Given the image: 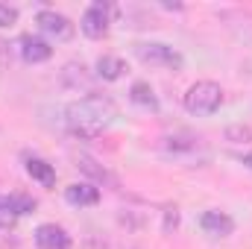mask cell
<instances>
[{
    "label": "cell",
    "mask_w": 252,
    "mask_h": 249,
    "mask_svg": "<svg viewBox=\"0 0 252 249\" xmlns=\"http://www.w3.org/2000/svg\"><path fill=\"white\" fill-rule=\"evenodd\" d=\"M115 115H118V109L109 97L88 94L79 103H70L62 109V126L76 138H94L112 124Z\"/></svg>",
    "instance_id": "cell-1"
},
{
    "label": "cell",
    "mask_w": 252,
    "mask_h": 249,
    "mask_svg": "<svg viewBox=\"0 0 252 249\" xmlns=\"http://www.w3.org/2000/svg\"><path fill=\"white\" fill-rule=\"evenodd\" d=\"M220 106H223V88L217 82H211V79L193 82L188 88V94H185V109L190 115H196V118H208Z\"/></svg>",
    "instance_id": "cell-2"
},
{
    "label": "cell",
    "mask_w": 252,
    "mask_h": 249,
    "mask_svg": "<svg viewBox=\"0 0 252 249\" xmlns=\"http://www.w3.org/2000/svg\"><path fill=\"white\" fill-rule=\"evenodd\" d=\"M135 56L144 64H156V67H173V70H179L185 64L179 50H173L170 44H161V41H141V44H135Z\"/></svg>",
    "instance_id": "cell-3"
},
{
    "label": "cell",
    "mask_w": 252,
    "mask_h": 249,
    "mask_svg": "<svg viewBox=\"0 0 252 249\" xmlns=\"http://www.w3.org/2000/svg\"><path fill=\"white\" fill-rule=\"evenodd\" d=\"M112 6L109 3H91L88 9H85V15H82V21H79V30H82V35H88V38H106L109 35V24H112Z\"/></svg>",
    "instance_id": "cell-4"
},
{
    "label": "cell",
    "mask_w": 252,
    "mask_h": 249,
    "mask_svg": "<svg viewBox=\"0 0 252 249\" xmlns=\"http://www.w3.org/2000/svg\"><path fill=\"white\" fill-rule=\"evenodd\" d=\"M35 24H38V30H41L44 35H50V38H56V41H70L73 32H76L73 21L64 18V15H59L56 9H41V12L35 15Z\"/></svg>",
    "instance_id": "cell-5"
},
{
    "label": "cell",
    "mask_w": 252,
    "mask_h": 249,
    "mask_svg": "<svg viewBox=\"0 0 252 249\" xmlns=\"http://www.w3.org/2000/svg\"><path fill=\"white\" fill-rule=\"evenodd\" d=\"M18 50H21L24 62H30V64H41L53 56V47L44 38H38V35H21L18 38Z\"/></svg>",
    "instance_id": "cell-6"
},
{
    "label": "cell",
    "mask_w": 252,
    "mask_h": 249,
    "mask_svg": "<svg viewBox=\"0 0 252 249\" xmlns=\"http://www.w3.org/2000/svg\"><path fill=\"white\" fill-rule=\"evenodd\" d=\"M199 226H202V232L211 235V238H229V235L235 232V220H232L226 211H205V214L199 217Z\"/></svg>",
    "instance_id": "cell-7"
},
{
    "label": "cell",
    "mask_w": 252,
    "mask_h": 249,
    "mask_svg": "<svg viewBox=\"0 0 252 249\" xmlns=\"http://www.w3.org/2000/svg\"><path fill=\"white\" fill-rule=\"evenodd\" d=\"M35 244L41 249H70V235L56 223H44L35 229Z\"/></svg>",
    "instance_id": "cell-8"
},
{
    "label": "cell",
    "mask_w": 252,
    "mask_h": 249,
    "mask_svg": "<svg viewBox=\"0 0 252 249\" xmlns=\"http://www.w3.org/2000/svg\"><path fill=\"white\" fill-rule=\"evenodd\" d=\"M62 82H64V88H70V91H85V97L88 94H97L94 91V82H91V76H88V67L79 62H70V64H64V70H62Z\"/></svg>",
    "instance_id": "cell-9"
},
{
    "label": "cell",
    "mask_w": 252,
    "mask_h": 249,
    "mask_svg": "<svg viewBox=\"0 0 252 249\" xmlns=\"http://www.w3.org/2000/svg\"><path fill=\"white\" fill-rule=\"evenodd\" d=\"M64 199H67V205H76V208L97 205L100 202V187H94L91 182H73V185L64 187Z\"/></svg>",
    "instance_id": "cell-10"
},
{
    "label": "cell",
    "mask_w": 252,
    "mask_h": 249,
    "mask_svg": "<svg viewBox=\"0 0 252 249\" xmlns=\"http://www.w3.org/2000/svg\"><path fill=\"white\" fill-rule=\"evenodd\" d=\"M129 100H132L135 106H141V109L158 112V97H156V91L150 88V82H144V79L132 82V88H129Z\"/></svg>",
    "instance_id": "cell-11"
},
{
    "label": "cell",
    "mask_w": 252,
    "mask_h": 249,
    "mask_svg": "<svg viewBox=\"0 0 252 249\" xmlns=\"http://www.w3.org/2000/svg\"><path fill=\"white\" fill-rule=\"evenodd\" d=\"M27 173H30L35 182H41L44 187L56 185V170H53V164H47V161L38 158V156H30V158H27Z\"/></svg>",
    "instance_id": "cell-12"
},
{
    "label": "cell",
    "mask_w": 252,
    "mask_h": 249,
    "mask_svg": "<svg viewBox=\"0 0 252 249\" xmlns=\"http://www.w3.org/2000/svg\"><path fill=\"white\" fill-rule=\"evenodd\" d=\"M76 167H79L82 173H88V176H91L94 182H106V185L118 187V179H115V176H112V173H109L106 167H100V164H97V161H94L91 156H79V158H76Z\"/></svg>",
    "instance_id": "cell-13"
},
{
    "label": "cell",
    "mask_w": 252,
    "mask_h": 249,
    "mask_svg": "<svg viewBox=\"0 0 252 249\" xmlns=\"http://www.w3.org/2000/svg\"><path fill=\"white\" fill-rule=\"evenodd\" d=\"M124 70H126V62L121 59V56H100V59H97V76L106 79V82L121 79Z\"/></svg>",
    "instance_id": "cell-14"
},
{
    "label": "cell",
    "mask_w": 252,
    "mask_h": 249,
    "mask_svg": "<svg viewBox=\"0 0 252 249\" xmlns=\"http://www.w3.org/2000/svg\"><path fill=\"white\" fill-rule=\"evenodd\" d=\"M164 150L173 153V156L193 153V150H199V138H193V135H167L164 138Z\"/></svg>",
    "instance_id": "cell-15"
},
{
    "label": "cell",
    "mask_w": 252,
    "mask_h": 249,
    "mask_svg": "<svg viewBox=\"0 0 252 249\" xmlns=\"http://www.w3.org/2000/svg\"><path fill=\"white\" fill-rule=\"evenodd\" d=\"M9 208H12L15 217H21V214H32L38 208V202L32 196H27V193H12L9 196Z\"/></svg>",
    "instance_id": "cell-16"
},
{
    "label": "cell",
    "mask_w": 252,
    "mask_h": 249,
    "mask_svg": "<svg viewBox=\"0 0 252 249\" xmlns=\"http://www.w3.org/2000/svg\"><path fill=\"white\" fill-rule=\"evenodd\" d=\"M226 138L229 141H238V144H252V126H229L226 129Z\"/></svg>",
    "instance_id": "cell-17"
},
{
    "label": "cell",
    "mask_w": 252,
    "mask_h": 249,
    "mask_svg": "<svg viewBox=\"0 0 252 249\" xmlns=\"http://www.w3.org/2000/svg\"><path fill=\"white\" fill-rule=\"evenodd\" d=\"M12 24H18V9L0 3V27H12Z\"/></svg>",
    "instance_id": "cell-18"
},
{
    "label": "cell",
    "mask_w": 252,
    "mask_h": 249,
    "mask_svg": "<svg viewBox=\"0 0 252 249\" xmlns=\"http://www.w3.org/2000/svg\"><path fill=\"white\" fill-rule=\"evenodd\" d=\"M176 226H179V211L176 208H167V214H164V232L170 235Z\"/></svg>",
    "instance_id": "cell-19"
},
{
    "label": "cell",
    "mask_w": 252,
    "mask_h": 249,
    "mask_svg": "<svg viewBox=\"0 0 252 249\" xmlns=\"http://www.w3.org/2000/svg\"><path fill=\"white\" fill-rule=\"evenodd\" d=\"M12 220H15V214L9 208V196H0V223H12Z\"/></svg>",
    "instance_id": "cell-20"
},
{
    "label": "cell",
    "mask_w": 252,
    "mask_h": 249,
    "mask_svg": "<svg viewBox=\"0 0 252 249\" xmlns=\"http://www.w3.org/2000/svg\"><path fill=\"white\" fill-rule=\"evenodd\" d=\"M238 161H244L247 167H252V150H250V153H241V156H238Z\"/></svg>",
    "instance_id": "cell-21"
}]
</instances>
